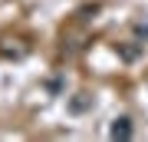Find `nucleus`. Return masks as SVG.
I'll return each instance as SVG.
<instances>
[{
	"instance_id": "obj_3",
	"label": "nucleus",
	"mask_w": 148,
	"mask_h": 142,
	"mask_svg": "<svg viewBox=\"0 0 148 142\" xmlns=\"http://www.w3.org/2000/svg\"><path fill=\"white\" fill-rule=\"evenodd\" d=\"M92 109V96L89 93H76L73 99H69V112L73 116H82V112H89Z\"/></svg>"
},
{
	"instance_id": "obj_1",
	"label": "nucleus",
	"mask_w": 148,
	"mask_h": 142,
	"mask_svg": "<svg viewBox=\"0 0 148 142\" xmlns=\"http://www.w3.org/2000/svg\"><path fill=\"white\" fill-rule=\"evenodd\" d=\"M115 53H119L122 63H135V60L145 53V43H142V40H125V43H119V46H115Z\"/></svg>"
},
{
	"instance_id": "obj_5",
	"label": "nucleus",
	"mask_w": 148,
	"mask_h": 142,
	"mask_svg": "<svg viewBox=\"0 0 148 142\" xmlns=\"http://www.w3.org/2000/svg\"><path fill=\"white\" fill-rule=\"evenodd\" d=\"M132 30H135V37H138V40H148V23H145V20L132 23Z\"/></svg>"
},
{
	"instance_id": "obj_4",
	"label": "nucleus",
	"mask_w": 148,
	"mask_h": 142,
	"mask_svg": "<svg viewBox=\"0 0 148 142\" xmlns=\"http://www.w3.org/2000/svg\"><path fill=\"white\" fill-rule=\"evenodd\" d=\"M63 86H66V79L59 76V73L46 79V93H49V96H59V93H63Z\"/></svg>"
},
{
	"instance_id": "obj_2",
	"label": "nucleus",
	"mask_w": 148,
	"mask_h": 142,
	"mask_svg": "<svg viewBox=\"0 0 148 142\" xmlns=\"http://www.w3.org/2000/svg\"><path fill=\"white\" fill-rule=\"evenodd\" d=\"M109 136H112V139H122V142H125V139H132V136H135V126H132V119H128V116H119V119H112V126H109Z\"/></svg>"
}]
</instances>
